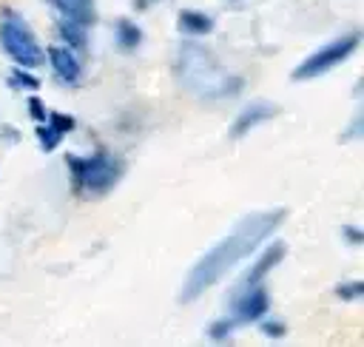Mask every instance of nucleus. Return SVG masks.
<instances>
[{
  "label": "nucleus",
  "instance_id": "obj_12",
  "mask_svg": "<svg viewBox=\"0 0 364 347\" xmlns=\"http://www.w3.org/2000/svg\"><path fill=\"white\" fill-rule=\"evenodd\" d=\"M139 40H142V31H139V26L134 20H128V17L117 20V43L122 48H136Z\"/></svg>",
  "mask_w": 364,
  "mask_h": 347
},
{
  "label": "nucleus",
  "instance_id": "obj_8",
  "mask_svg": "<svg viewBox=\"0 0 364 347\" xmlns=\"http://www.w3.org/2000/svg\"><path fill=\"white\" fill-rule=\"evenodd\" d=\"M270 117H276V108H273L270 102H250V105L242 108L239 117L233 119V125H230V137L239 139V137H245L247 131H253L256 125L267 122Z\"/></svg>",
  "mask_w": 364,
  "mask_h": 347
},
{
  "label": "nucleus",
  "instance_id": "obj_17",
  "mask_svg": "<svg viewBox=\"0 0 364 347\" xmlns=\"http://www.w3.org/2000/svg\"><path fill=\"white\" fill-rule=\"evenodd\" d=\"M336 296L341 301H355V299L364 296V282H344V284L336 287Z\"/></svg>",
  "mask_w": 364,
  "mask_h": 347
},
{
  "label": "nucleus",
  "instance_id": "obj_18",
  "mask_svg": "<svg viewBox=\"0 0 364 347\" xmlns=\"http://www.w3.org/2000/svg\"><path fill=\"white\" fill-rule=\"evenodd\" d=\"M259 327H262V333L267 336V338H282L284 333H287V324L282 321V319H259Z\"/></svg>",
  "mask_w": 364,
  "mask_h": 347
},
{
  "label": "nucleus",
  "instance_id": "obj_14",
  "mask_svg": "<svg viewBox=\"0 0 364 347\" xmlns=\"http://www.w3.org/2000/svg\"><path fill=\"white\" fill-rule=\"evenodd\" d=\"M233 327H236V319H228V316H222V319L210 321V327H208V336H210L213 341H225V338H230Z\"/></svg>",
  "mask_w": 364,
  "mask_h": 347
},
{
  "label": "nucleus",
  "instance_id": "obj_16",
  "mask_svg": "<svg viewBox=\"0 0 364 347\" xmlns=\"http://www.w3.org/2000/svg\"><path fill=\"white\" fill-rule=\"evenodd\" d=\"M37 139H40L43 151H54V148L63 142V134H57L48 122H40V125H37Z\"/></svg>",
  "mask_w": 364,
  "mask_h": 347
},
{
  "label": "nucleus",
  "instance_id": "obj_11",
  "mask_svg": "<svg viewBox=\"0 0 364 347\" xmlns=\"http://www.w3.org/2000/svg\"><path fill=\"white\" fill-rule=\"evenodd\" d=\"M57 28H60L63 40H65L71 48H82V46H85V28H88V26H82V23H77V20H71V17H60Z\"/></svg>",
  "mask_w": 364,
  "mask_h": 347
},
{
  "label": "nucleus",
  "instance_id": "obj_19",
  "mask_svg": "<svg viewBox=\"0 0 364 347\" xmlns=\"http://www.w3.org/2000/svg\"><path fill=\"white\" fill-rule=\"evenodd\" d=\"M28 114H31L37 122H43V119H46V114H48V111H46V105H43V100H40V97H28Z\"/></svg>",
  "mask_w": 364,
  "mask_h": 347
},
{
  "label": "nucleus",
  "instance_id": "obj_9",
  "mask_svg": "<svg viewBox=\"0 0 364 347\" xmlns=\"http://www.w3.org/2000/svg\"><path fill=\"white\" fill-rule=\"evenodd\" d=\"M179 31L188 34V37H202L213 28V20L205 14V11H196V9H182L179 11V20H176Z\"/></svg>",
  "mask_w": 364,
  "mask_h": 347
},
{
  "label": "nucleus",
  "instance_id": "obj_5",
  "mask_svg": "<svg viewBox=\"0 0 364 347\" xmlns=\"http://www.w3.org/2000/svg\"><path fill=\"white\" fill-rule=\"evenodd\" d=\"M270 310V293L264 290V284H247L242 287V293L233 301V319L242 324L259 321L262 316H267Z\"/></svg>",
  "mask_w": 364,
  "mask_h": 347
},
{
  "label": "nucleus",
  "instance_id": "obj_10",
  "mask_svg": "<svg viewBox=\"0 0 364 347\" xmlns=\"http://www.w3.org/2000/svg\"><path fill=\"white\" fill-rule=\"evenodd\" d=\"M54 6L60 9L63 17H71L82 26L94 23V0H54Z\"/></svg>",
  "mask_w": 364,
  "mask_h": 347
},
{
  "label": "nucleus",
  "instance_id": "obj_3",
  "mask_svg": "<svg viewBox=\"0 0 364 347\" xmlns=\"http://www.w3.org/2000/svg\"><path fill=\"white\" fill-rule=\"evenodd\" d=\"M0 46L14 60V65L37 68V65L46 63V51L40 48L34 31L14 11H3V17H0Z\"/></svg>",
  "mask_w": 364,
  "mask_h": 347
},
{
  "label": "nucleus",
  "instance_id": "obj_20",
  "mask_svg": "<svg viewBox=\"0 0 364 347\" xmlns=\"http://www.w3.org/2000/svg\"><path fill=\"white\" fill-rule=\"evenodd\" d=\"M341 236H344L350 245H361V242H364V233H361L358 228H353V225H344V228H341Z\"/></svg>",
  "mask_w": 364,
  "mask_h": 347
},
{
  "label": "nucleus",
  "instance_id": "obj_2",
  "mask_svg": "<svg viewBox=\"0 0 364 347\" xmlns=\"http://www.w3.org/2000/svg\"><path fill=\"white\" fill-rule=\"evenodd\" d=\"M65 168L71 174L74 191L82 196H102L122 176V159H117L108 151H94L85 156L65 154Z\"/></svg>",
  "mask_w": 364,
  "mask_h": 347
},
{
  "label": "nucleus",
  "instance_id": "obj_7",
  "mask_svg": "<svg viewBox=\"0 0 364 347\" xmlns=\"http://www.w3.org/2000/svg\"><path fill=\"white\" fill-rule=\"evenodd\" d=\"M284 253H287V247H284V242H270L262 253H259V259L250 265V270L245 273V282H242V287H247V284H262L264 282V276L284 259Z\"/></svg>",
  "mask_w": 364,
  "mask_h": 347
},
{
  "label": "nucleus",
  "instance_id": "obj_4",
  "mask_svg": "<svg viewBox=\"0 0 364 347\" xmlns=\"http://www.w3.org/2000/svg\"><path fill=\"white\" fill-rule=\"evenodd\" d=\"M358 48V34H344V37H336L330 40L327 46H321L318 51H313L310 57H304L296 68H293V80H316L321 74H327L330 68L347 63L353 57V51Z\"/></svg>",
  "mask_w": 364,
  "mask_h": 347
},
{
  "label": "nucleus",
  "instance_id": "obj_15",
  "mask_svg": "<svg viewBox=\"0 0 364 347\" xmlns=\"http://www.w3.org/2000/svg\"><path fill=\"white\" fill-rule=\"evenodd\" d=\"M43 122H48V125H51L57 134H63V137L74 131V117H68V114H60V111H48Z\"/></svg>",
  "mask_w": 364,
  "mask_h": 347
},
{
  "label": "nucleus",
  "instance_id": "obj_1",
  "mask_svg": "<svg viewBox=\"0 0 364 347\" xmlns=\"http://www.w3.org/2000/svg\"><path fill=\"white\" fill-rule=\"evenodd\" d=\"M284 219V210L276 208V210H262V213H250L245 216L222 242H216L188 273L182 290H179V299L182 301H193L199 299L205 290H210L219 279H225L245 256H250Z\"/></svg>",
  "mask_w": 364,
  "mask_h": 347
},
{
  "label": "nucleus",
  "instance_id": "obj_6",
  "mask_svg": "<svg viewBox=\"0 0 364 347\" xmlns=\"http://www.w3.org/2000/svg\"><path fill=\"white\" fill-rule=\"evenodd\" d=\"M46 57H48V63H51V68L60 80L77 82L82 77V63H80V57L74 54L71 46H48Z\"/></svg>",
  "mask_w": 364,
  "mask_h": 347
},
{
  "label": "nucleus",
  "instance_id": "obj_13",
  "mask_svg": "<svg viewBox=\"0 0 364 347\" xmlns=\"http://www.w3.org/2000/svg\"><path fill=\"white\" fill-rule=\"evenodd\" d=\"M9 80H11V85H17V88H28V91H37V88H40V80H37L28 68H23V65H14L11 74H9Z\"/></svg>",
  "mask_w": 364,
  "mask_h": 347
}]
</instances>
